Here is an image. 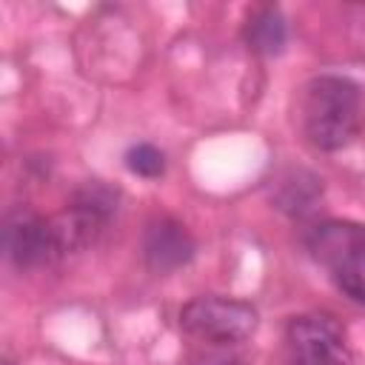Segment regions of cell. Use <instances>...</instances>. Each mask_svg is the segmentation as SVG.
<instances>
[{"label":"cell","mask_w":365,"mask_h":365,"mask_svg":"<svg viewBox=\"0 0 365 365\" xmlns=\"http://www.w3.org/2000/svg\"><path fill=\"white\" fill-rule=\"evenodd\" d=\"M285 365H351L345 331L331 314H299L285 328Z\"/></svg>","instance_id":"cell-4"},{"label":"cell","mask_w":365,"mask_h":365,"mask_svg":"<svg viewBox=\"0 0 365 365\" xmlns=\"http://www.w3.org/2000/svg\"><path fill=\"white\" fill-rule=\"evenodd\" d=\"M3 242H6V257L17 268H34V265H43V262L60 257L51 220L40 217L29 208H17L9 214Z\"/></svg>","instance_id":"cell-5"},{"label":"cell","mask_w":365,"mask_h":365,"mask_svg":"<svg viewBox=\"0 0 365 365\" xmlns=\"http://www.w3.org/2000/svg\"><path fill=\"white\" fill-rule=\"evenodd\" d=\"M222 348H225V345H214L211 351L200 354V356L194 359V365H242V359H240L237 354L222 351Z\"/></svg>","instance_id":"cell-9"},{"label":"cell","mask_w":365,"mask_h":365,"mask_svg":"<svg viewBox=\"0 0 365 365\" xmlns=\"http://www.w3.org/2000/svg\"><path fill=\"white\" fill-rule=\"evenodd\" d=\"M245 40H248V48H254L257 54H279L288 40V29L279 9H271V6L257 9L248 17Z\"/></svg>","instance_id":"cell-7"},{"label":"cell","mask_w":365,"mask_h":365,"mask_svg":"<svg viewBox=\"0 0 365 365\" xmlns=\"http://www.w3.org/2000/svg\"><path fill=\"white\" fill-rule=\"evenodd\" d=\"M302 128L322 151L348 145L359 131V88L336 74L314 77L302 97Z\"/></svg>","instance_id":"cell-1"},{"label":"cell","mask_w":365,"mask_h":365,"mask_svg":"<svg viewBox=\"0 0 365 365\" xmlns=\"http://www.w3.org/2000/svg\"><path fill=\"white\" fill-rule=\"evenodd\" d=\"M125 165H128L134 174H140V177H160V174L165 171V157H163L160 148H154V145H148V143H137V145L128 148Z\"/></svg>","instance_id":"cell-8"},{"label":"cell","mask_w":365,"mask_h":365,"mask_svg":"<svg viewBox=\"0 0 365 365\" xmlns=\"http://www.w3.org/2000/svg\"><path fill=\"white\" fill-rule=\"evenodd\" d=\"M308 251L322 262L342 294L365 302V228L345 220H328L311 228Z\"/></svg>","instance_id":"cell-2"},{"label":"cell","mask_w":365,"mask_h":365,"mask_svg":"<svg viewBox=\"0 0 365 365\" xmlns=\"http://www.w3.org/2000/svg\"><path fill=\"white\" fill-rule=\"evenodd\" d=\"M143 257H145V265L151 271L168 274L194 257V240L182 222H177L171 217H157L145 225Z\"/></svg>","instance_id":"cell-6"},{"label":"cell","mask_w":365,"mask_h":365,"mask_svg":"<svg viewBox=\"0 0 365 365\" xmlns=\"http://www.w3.org/2000/svg\"><path fill=\"white\" fill-rule=\"evenodd\" d=\"M180 325L185 334L208 345H234L254 334L257 308L228 297H197L182 305Z\"/></svg>","instance_id":"cell-3"}]
</instances>
